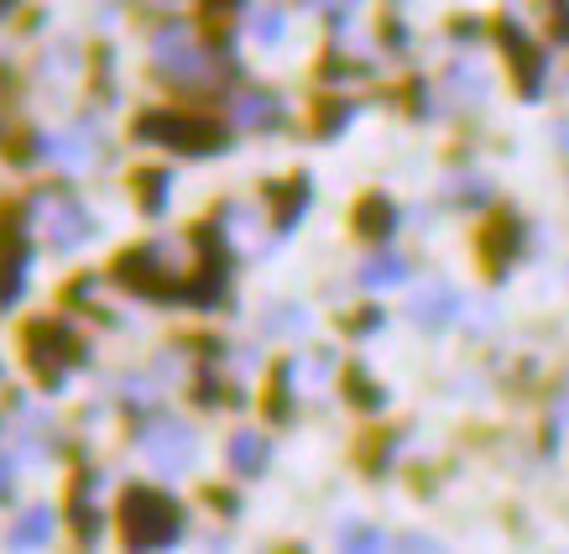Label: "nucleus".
<instances>
[{"mask_svg": "<svg viewBox=\"0 0 569 554\" xmlns=\"http://www.w3.org/2000/svg\"><path fill=\"white\" fill-rule=\"evenodd\" d=\"M178 246L173 241H152V246H131L116 261V283L131 288L137 298H152V304H183V288H189L193 267H178Z\"/></svg>", "mask_w": 569, "mask_h": 554, "instance_id": "nucleus-1", "label": "nucleus"}, {"mask_svg": "<svg viewBox=\"0 0 569 554\" xmlns=\"http://www.w3.org/2000/svg\"><path fill=\"white\" fill-rule=\"evenodd\" d=\"M121 534L131 550H168L183 534V507L157 486H131L121 497Z\"/></svg>", "mask_w": 569, "mask_h": 554, "instance_id": "nucleus-2", "label": "nucleus"}, {"mask_svg": "<svg viewBox=\"0 0 569 554\" xmlns=\"http://www.w3.org/2000/svg\"><path fill=\"white\" fill-rule=\"evenodd\" d=\"M137 137L152 147H173L183 157H209L230 141V131L209 116H193V110H147L137 121Z\"/></svg>", "mask_w": 569, "mask_h": 554, "instance_id": "nucleus-3", "label": "nucleus"}, {"mask_svg": "<svg viewBox=\"0 0 569 554\" xmlns=\"http://www.w3.org/2000/svg\"><path fill=\"white\" fill-rule=\"evenodd\" d=\"M27 362H32V372L42 377V387L58 393V387L69 382L73 366L89 362V346L69 319H37V325H27Z\"/></svg>", "mask_w": 569, "mask_h": 554, "instance_id": "nucleus-4", "label": "nucleus"}, {"mask_svg": "<svg viewBox=\"0 0 569 554\" xmlns=\"http://www.w3.org/2000/svg\"><path fill=\"white\" fill-rule=\"evenodd\" d=\"M32 215L27 209H6L0 220V314L17 309L27 294V273H32Z\"/></svg>", "mask_w": 569, "mask_h": 554, "instance_id": "nucleus-5", "label": "nucleus"}, {"mask_svg": "<svg viewBox=\"0 0 569 554\" xmlns=\"http://www.w3.org/2000/svg\"><path fill=\"white\" fill-rule=\"evenodd\" d=\"M32 226L48 236L52 251H73V246H84L94 236V220H89V209L73 199L69 189H42L32 199Z\"/></svg>", "mask_w": 569, "mask_h": 554, "instance_id": "nucleus-6", "label": "nucleus"}, {"mask_svg": "<svg viewBox=\"0 0 569 554\" xmlns=\"http://www.w3.org/2000/svg\"><path fill=\"white\" fill-rule=\"evenodd\" d=\"M137 451L147 455L162 476H183V471L199 461V439H193V429L178 424V418H147L137 429Z\"/></svg>", "mask_w": 569, "mask_h": 554, "instance_id": "nucleus-7", "label": "nucleus"}, {"mask_svg": "<svg viewBox=\"0 0 569 554\" xmlns=\"http://www.w3.org/2000/svg\"><path fill=\"white\" fill-rule=\"evenodd\" d=\"M152 63H157V73L189 79V85L214 79V52L199 48V37H193L183 21H173V27H162V32L152 37Z\"/></svg>", "mask_w": 569, "mask_h": 554, "instance_id": "nucleus-8", "label": "nucleus"}, {"mask_svg": "<svg viewBox=\"0 0 569 554\" xmlns=\"http://www.w3.org/2000/svg\"><path fill=\"white\" fill-rule=\"evenodd\" d=\"M501 42H507V58H512V69H518V85L528 100L543 95V73H549V52L533 48L528 37H522L518 21H501Z\"/></svg>", "mask_w": 569, "mask_h": 554, "instance_id": "nucleus-9", "label": "nucleus"}, {"mask_svg": "<svg viewBox=\"0 0 569 554\" xmlns=\"http://www.w3.org/2000/svg\"><path fill=\"white\" fill-rule=\"evenodd\" d=\"M282 121H288V105L277 100L272 89H241V100H236V126L241 131H277Z\"/></svg>", "mask_w": 569, "mask_h": 554, "instance_id": "nucleus-10", "label": "nucleus"}, {"mask_svg": "<svg viewBox=\"0 0 569 554\" xmlns=\"http://www.w3.org/2000/svg\"><path fill=\"white\" fill-rule=\"evenodd\" d=\"M460 304L466 298L455 294L449 283H433V288H423V294L408 304V314H413V325H423V329H445L455 314H460Z\"/></svg>", "mask_w": 569, "mask_h": 554, "instance_id": "nucleus-11", "label": "nucleus"}, {"mask_svg": "<svg viewBox=\"0 0 569 554\" xmlns=\"http://www.w3.org/2000/svg\"><path fill=\"white\" fill-rule=\"evenodd\" d=\"M94 486H100V476H79V486H73V534H79V544H100L104 534V513L100 503H94Z\"/></svg>", "mask_w": 569, "mask_h": 554, "instance_id": "nucleus-12", "label": "nucleus"}, {"mask_svg": "<svg viewBox=\"0 0 569 554\" xmlns=\"http://www.w3.org/2000/svg\"><path fill=\"white\" fill-rule=\"evenodd\" d=\"M267 461H272L267 434H257V429L230 434V466H236V476H261V471H267Z\"/></svg>", "mask_w": 569, "mask_h": 554, "instance_id": "nucleus-13", "label": "nucleus"}, {"mask_svg": "<svg viewBox=\"0 0 569 554\" xmlns=\"http://www.w3.org/2000/svg\"><path fill=\"white\" fill-rule=\"evenodd\" d=\"M52 528H58V518H52V507H27L17 523H11V550H37V544H48Z\"/></svg>", "mask_w": 569, "mask_h": 554, "instance_id": "nucleus-14", "label": "nucleus"}, {"mask_svg": "<svg viewBox=\"0 0 569 554\" xmlns=\"http://www.w3.org/2000/svg\"><path fill=\"white\" fill-rule=\"evenodd\" d=\"M137 194H141V209H147V215H162V209H168V194H173V174H168V168H141Z\"/></svg>", "mask_w": 569, "mask_h": 554, "instance_id": "nucleus-15", "label": "nucleus"}, {"mask_svg": "<svg viewBox=\"0 0 569 554\" xmlns=\"http://www.w3.org/2000/svg\"><path fill=\"white\" fill-rule=\"evenodd\" d=\"M402 277H408V261L397 251H377L371 261H361V288H392Z\"/></svg>", "mask_w": 569, "mask_h": 554, "instance_id": "nucleus-16", "label": "nucleus"}, {"mask_svg": "<svg viewBox=\"0 0 569 554\" xmlns=\"http://www.w3.org/2000/svg\"><path fill=\"white\" fill-rule=\"evenodd\" d=\"M356 226H361V236H392V230H397V209H392V199L371 194V199L361 205V220H356Z\"/></svg>", "mask_w": 569, "mask_h": 554, "instance_id": "nucleus-17", "label": "nucleus"}, {"mask_svg": "<svg viewBox=\"0 0 569 554\" xmlns=\"http://www.w3.org/2000/svg\"><path fill=\"white\" fill-rule=\"evenodd\" d=\"M303 205H309V178L277 189V230H293L298 220H303Z\"/></svg>", "mask_w": 569, "mask_h": 554, "instance_id": "nucleus-18", "label": "nucleus"}, {"mask_svg": "<svg viewBox=\"0 0 569 554\" xmlns=\"http://www.w3.org/2000/svg\"><path fill=\"white\" fill-rule=\"evenodd\" d=\"M512 246H518V220H497L491 236H486V251H491V267H497V273L512 261Z\"/></svg>", "mask_w": 569, "mask_h": 554, "instance_id": "nucleus-19", "label": "nucleus"}, {"mask_svg": "<svg viewBox=\"0 0 569 554\" xmlns=\"http://www.w3.org/2000/svg\"><path fill=\"white\" fill-rule=\"evenodd\" d=\"M392 538L381 534V528H371V523H346L340 528V550H361V554H371V550H387Z\"/></svg>", "mask_w": 569, "mask_h": 554, "instance_id": "nucleus-20", "label": "nucleus"}, {"mask_svg": "<svg viewBox=\"0 0 569 554\" xmlns=\"http://www.w3.org/2000/svg\"><path fill=\"white\" fill-rule=\"evenodd\" d=\"M282 27H288V21H282V11H277V6H267V11H257V17H251V32H257L261 42H277V37H282Z\"/></svg>", "mask_w": 569, "mask_h": 554, "instance_id": "nucleus-21", "label": "nucleus"}, {"mask_svg": "<svg viewBox=\"0 0 569 554\" xmlns=\"http://www.w3.org/2000/svg\"><path fill=\"white\" fill-rule=\"evenodd\" d=\"M309 6H319V11H325V17H335V21H346L361 0H309Z\"/></svg>", "mask_w": 569, "mask_h": 554, "instance_id": "nucleus-22", "label": "nucleus"}, {"mask_svg": "<svg viewBox=\"0 0 569 554\" xmlns=\"http://www.w3.org/2000/svg\"><path fill=\"white\" fill-rule=\"evenodd\" d=\"M366 382H371V377H366V372H350V393H356V398H361L366 408H377V403H381V393H371Z\"/></svg>", "mask_w": 569, "mask_h": 554, "instance_id": "nucleus-23", "label": "nucleus"}, {"mask_svg": "<svg viewBox=\"0 0 569 554\" xmlns=\"http://www.w3.org/2000/svg\"><path fill=\"white\" fill-rule=\"evenodd\" d=\"M11 482H17V471H11V461H6V455H0V503H6V497H11Z\"/></svg>", "mask_w": 569, "mask_h": 554, "instance_id": "nucleus-24", "label": "nucleus"}, {"mask_svg": "<svg viewBox=\"0 0 569 554\" xmlns=\"http://www.w3.org/2000/svg\"><path fill=\"white\" fill-rule=\"evenodd\" d=\"M209 17H224V11H236V6H246V0H204Z\"/></svg>", "mask_w": 569, "mask_h": 554, "instance_id": "nucleus-25", "label": "nucleus"}, {"mask_svg": "<svg viewBox=\"0 0 569 554\" xmlns=\"http://www.w3.org/2000/svg\"><path fill=\"white\" fill-rule=\"evenodd\" d=\"M6 11H17V0H0V17H6Z\"/></svg>", "mask_w": 569, "mask_h": 554, "instance_id": "nucleus-26", "label": "nucleus"}]
</instances>
